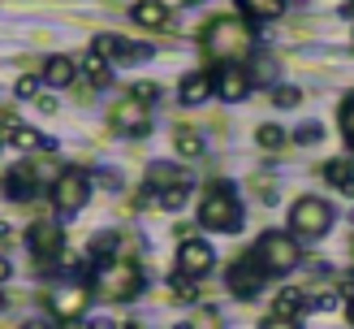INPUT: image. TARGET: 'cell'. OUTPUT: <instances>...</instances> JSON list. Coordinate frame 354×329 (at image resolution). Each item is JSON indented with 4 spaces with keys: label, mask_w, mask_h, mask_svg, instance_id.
Masks as SVG:
<instances>
[{
    "label": "cell",
    "mask_w": 354,
    "mask_h": 329,
    "mask_svg": "<svg viewBox=\"0 0 354 329\" xmlns=\"http://www.w3.org/2000/svg\"><path fill=\"white\" fill-rule=\"evenodd\" d=\"M272 74H277V61H272V57L255 61V69H251V78H255V82H263V87H268V82H277Z\"/></svg>",
    "instance_id": "29"
},
{
    "label": "cell",
    "mask_w": 354,
    "mask_h": 329,
    "mask_svg": "<svg viewBox=\"0 0 354 329\" xmlns=\"http://www.w3.org/2000/svg\"><path fill=\"white\" fill-rule=\"evenodd\" d=\"M324 178H328L333 186L342 190V186H346V182L354 178V169H350V161H328V169H324Z\"/></svg>",
    "instance_id": "27"
},
{
    "label": "cell",
    "mask_w": 354,
    "mask_h": 329,
    "mask_svg": "<svg viewBox=\"0 0 354 329\" xmlns=\"http://www.w3.org/2000/svg\"><path fill=\"white\" fill-rule=\"evenodd\" d=\"M39 109L44 113H57V96H39Z\"/></svg>",
    "instance_id": "38"
},
{
    "label": "cell",
    "mask_w": 354,
    "mask_h": 329,
    "mask_svg": "<svg viewBox=\"0 0 354 329\" xmlns=\"http://www.w3.org/2000/svg\"><path fill=\"white\" fill-rule=\"evenodd\" d=\"M337 303H342V290H320V294L311 299V308H315V312H333Z\"/></svg>",
    "instance_id": "30"
},
{
    "label": "cell",
    "mask_w": 354,
    "mask_h": 329,
    "mask_svg": "<svg viewBox=\"0 0 354 329\" xmlns=\"http://www.w3.org/2000/svg\"><path fill=\"white\" fill-rule=\"evenodd\" d=\"M212 265H216V251H212V242H203V238H186L182 247H177V273L190 277V282L207 277Z\"/></svg>",
    "instance_id": "10"
},
{
    "label": "cell",
    "mask_w": 354,
    "mask_h": 329,
    "mask_svg": "<svg viewBox=\"0 0 354 329\" xmlns=\"http://www.w3.org/2000/svg\"><path fill=\"white\" fill-rule=\"evenodd\" d=\"M255 143L272 152V148H281V143H286V130H281V126H272V121H263V126L255 130Z\"/></svg>",
    "instance_id": "24"
},
{
    "label": "cell",
    "mask_w": 354,
    "mask_h": 329,
    "mask_svg": "<svg viewBox=\"0 0 354 329\" xmlns=\"http://www.w3.org/2000/svg\"><path fill=\"white\" fill-rule=\"evenodd\" d=\"M173 329H194V325H190V321H182V325H173Z\"/></svg>",
    "instance_id": "42"
},
{
    "label": "cell",
    "mask_w": 354,
    "mask_h": 329,
    "mask_svg": "<svg viewBox=\"0 0 354 329\" xmlns=\"http://www.w3.org/2000/svg\"><path fill=\"white\" fill-rule=\"evenodd\" d=\"M207 96H216V78L203 74V69L186 74V78H182V87H177V100H182V104H203Z\"/></svg>",
    "instance_id": "17"
},
{
    "label": "cell",
    "mask_w": 354,
    "mask_h": 329,
    "mask_svg": "<svg viewBox=\"0 0 354 329\" xmlns=\"http://www.w3.org/2000/svg\"><path fill=\"white\" fill-rule=\"evenodd\" d=\"M86 199H91V173L86 169H61L57 178H52V208H57L61 217L82 213Z\"/></svg>",
    "instance_id": "5"
},
{
    "label": "cell",
    "mask_w": 354,
    "mask_h": 329,
    "mask_svg": "<svg viewBox=\"0 0 354 329\" xmlns=\"http://www.w3.org/2000/svg\"><path fill=\"white\" fill-rule=\"evenodd\" d=\"M342 134H346V143L354 148V96L342 104Z\"/></svg>",
    "instance_id": "31"
},
{
    "label": "cell",
    "mask_w": 354,
    "mask_h": 329,
    "mask_svg": "<svg viewBox=\"0 0 354 329\" xmlns=\"http://www.w3.org/2000/svg\"><path fill=\"white\" fill-rule=\"evenodd\" d=\"M9 273H13V265H9V260H5V256H0V286H5V282H9Z\"/></svg>",
    "instance_id": "39"
},
{
    "label": "cell",
    "mask_w": 354,
    "mask_h": 329,
    "mask_svg": "<svg viewBox=\"0 0 354 329\" xmlns=\"http://www.w3.org/2000/svg\"><path fill=\"white\" fill-rule=\"evenodd\" d=\"M26 247L35 251V260H39V265H48V260H61V251H65L61 225L52 221V217H39V221L26 230Z\"/></svg>",
    "instance_id": "8"
},
{
    "label": "cell",
    "mask_w": 354,
    "mask_h": 329,
    "mask_svg": "<svg viewBox=\"0 0 354 329\" xmlns=\"http://www.w3.org/2000/svg\"><path fill=\"white\" fill-rule=\"evenodd\" d=\"M39 82H44V78H30V74L17 78V82H13V96H17V100H39Z\"/></svg>",
    "instance_id": "28"
},
{
    "label": "cell",
    "mask_w": 354,
    "mask_h": 329,
    "mask_svg": "<svg viewBox=\"0 0 354 329\" xmlns=\"http://www.w3.org/2000/svg\"><path fill=\"white\" fill-rule=\"evenodd\" d=\"M22 329H61V321H48V317H30V321H22Z\"/></svg>",
    "instance_id": "34"
},
{
    "label": "cell",
    "mask_w": 354,
    "mask_h": 329,
    "mask_svg": "<svg viewBox=\"0 0 354 329\" xmlns=\"http://www.w3.org/2000/svg\"><path fill=\"white\" fill-rule=\"evenodd\" d=\"M272 104L277 109H298V104H303V91H298V87H272Z\"/></svg>",
    "instance_id": "26"
},
{
    "label": "cell",
    "mask_w": 354,
    "mask_h": 329,
    "mask_svg": "<svg viewBox=\"0 0 354 329\" xmlns=\"http://www.w3.org/2000/svg\"><path fill=\"white\" fill-rule=\"evenodd\" d=\"M5 139H9L13 148H22V152H57V148H61L57 139H44L39 130L22 126V121H9V126H5Z\"/></svg>",
    "instance_id": "15"
},
{
    "label": "cell",
    "mask_w": 354,
    "mask_h": 329,
    "mask_svg": "<svg viewBox=\"0 0 354 329\" xmlns=\"http://www.w3.org/2000/svg\"><path fill=\"white\" fill-rule=\"evenodd\" d=\"M303 308H311V303H307V294L298 290V286H286V290L277 294V303H272V317H286V321H294Z\"/></svg>",
    "instance_id": "20"
},
{
    "label": "cell",
    "mask_w": 354,
    "mask_h": 329,
    "mask_svg": "<svg viewBox=\"0 0 354 329\" xmlns=\"http://www.w3.org/2000/svg\"><path fill=\"white\" fill-rule=\"evenodd\" d=\"M35 195H39V182H35V169L17 165V169H9V173H5V199H13V204H30Z\"/></svg>",
    "instance_id": "14"
},
{
    "label": "cell",
    "mask_w": 354,
    "mask_h": 329,
    "mask_svg": "<svg viewBox=\"0 0 354 329\" xmlns=\"http://www.w3.org/2000/svg\"><path fill=\"white\" fill-rule=\"evenodd\" d=\"M238 9L255 22H272V17L286 13V0H238Z\"/></svg>",
    "instance_id": "21"
},
{
    "label": "cell",
    "mask_w": 354,
    "mask_h": 329,
    "mask_svg": "<svg viewBox=\"0 0 354 329\" xmlns=\"http://www.w3.org/2000/svg\"><path fill=\"white\" fill-rule=\"evenodd\" d=\"M78 78V65L69 61V57H48V65H44V82L57 91V87H69Z\"/></svg>",
    "instance_id": "19"
},
{
    "label": "cell",
    "mask_w": 354,
    "mask_h": 329,
    "mask_svg": "<svg viewBox=\"0 0 354 329\" xmlns=\"http://www.w3.org/2000/svg\"><path fill=\"white\" fill-rule=\"evenodd\" d=\"M342 17H354V0H346V5H342Z\"/></svg>",
    "instance_id": "41"
},
{
    "label": "cell",
    "mask_w": 354,
    "mask_h": 329,
    "mask_svg": "<svg viewBox=\"0 0 354 329\" xmlns=\"http://www.w3.org/2000/svg\"><path fill=\"white\" fill-rule=\"evenodd\" d=\"M333 221H337V213H333V204L315 199V195H303L294 208H290V234L303 238V242H315L324 238L333 230Z\"/></svg>",
    "instance_id": "4"
},
{
    "label": "cell",
    "mask_w": 354,
    "mask_h": 329,
    "mask_svg": "<svg viewBox=\"0 0 354 329\" xmlns=\"http://www.w3.org/2000/svg\"><path fill=\"white\" fill-rule=\"evenodd\" d=\"M91 286H95V294H104V299H134V294L143 290V273L134 269V260L109 256V260L95 265Z\"/></svg>",
    "instance_id": "2"
},
{
    "label": "cell",
    "mask_w": 354,
    "mask_h": 329,
    "mask_svg": "<svg viewBox=\"0 0 354 329\" xmlns=\"http://www.w3.org/2000/svg\"><path fill=\"white\" fill-rule=\"evenodd\" d=\"M251 87H255V78H251V69H242V65H225L221 74H216V96L225 104L246 100V96H251Z\"/></svg>",
    "instance_id": "13"
},
{
    "label": "cell",
    "mask_w": 354,
    "mask_h": 329,
    "mask_svg": "<svg viewBox=\"0 0 354 329\" xmlns=\"http://www.w3.org/2000/svg\"><path fill=\"white\" fill-rule=\"evenodd\" d=\"M82 329H117V321H109V317H91Z\"/></svg>",
    "instance_id": "36"
},
{
    "label": "cell",
    "mask_w": 354,
    "mask_h": 329,
    "mask_svg": "<svg viewBox=\"0 0 354 329\" xmlns=\"http://www.w3.org/2000/svg\"><path fill=\"white\" fill-rule=\"evenodd\" d=\"M86 303H91L86 286H57L52 290V321H82Z\"/></svg>",
    "instance_id": "12"
},
{
    "label": "cell",
    "mask_w": 354,
    "mask_h": 329,
    "mask_svg": "<svg viewBox=\"0 0 354 329\" xmlns=\"http://www.w3.org/2000/svg\"><path fill=\"white\" fill-rule=\"evenodd\" d=\"M0 308H5V290H0Z\"/></svg>",
    "instance_id": "44"
},
{
    "label": "cell",
    "mask_w": 354,
    "mask_h": 329,
    "mask_svg": "<svg viewBox=\"0 0 354 329\" xmlns=\"http://www.w3.org/2000/svg\"><path fill=\"white\" fill-rule=\"evenodd\" d=\"M199 225L212 234H238L242 230V208L229 186H207V195L199 204Z\"/></svg>",
    "instance_id": "3"
},
{
    "label": "cell",
    "mask_w": 354,
    "mask_h": 329,
    "mask_svg": "<svg viewBox=\"0 0 354 329\" xmlns=\"http://www.w3.org/2000/svg\"><path fill=\"white\" fill-rule=\"evenodd\" d=\"M82 74L91 78L95 87H109V82H113V69H109V57H100L95 48H91V52H86V57H82Z\"/></svg>",
    "instance_id": "22"
},
{
    "label": "cell",
    "mask_w": 354,
    "mask_h": 329,
    "mask_svg": "<svg viewBox=\"0 0 354 329\" xmlns=\"http://www.w3.org/2000/svg\"><path fill=\"white\" fill-rule=\"evenodd\" d=\"M203 48L212 61L221 65H238L242 57H251L255 48V30L242 22V17H216L207 30H203Z\"/></svg>",
    "instance_id": "1"
},
{
    "label": "cell",
    "mask_w": 354,
    "mask_h": 329,
    "mask_svg": "<svg viewBox=\"0 0 354 329\" xmlns=\"http://www.w3.org/2000/svg\"><path fill=\"white\" fill-rule=\"evenodd\" d=\"M186 195H190V186H173V190H160V195H156V204H160L165 213H177V208L186 204Z\"/></svg>",
    "instance_id": "25"
},
{
    "label": "cell",
    "mask_w": 354,
    "mask_h": 329,
    "mask_svg": "<svg viewBox=\"0 0 354 329\" xmlns=\"http://www.w3.org/2000/svg\"><path fill=\"white\" fill-rule=\"evenodd\" d=\"M173 148H177V156H203V134H194V130H177L173 134Z\"/></svg>",
    "instance_id": "23"
},
{
    "label": "cell",
    "mask_w": 354,
    "mask_h": 329,
    "mask_svg": "<svg viewBox=\"0 0 354 329\" xmlns=\"http://www.w3.org/2000/svg\"><path fill=\"white\" fill-rule=\"evenodd\" d=\"M147 186H151V195H160V190L194 186V182H190V173H186V169H177V165H169V161H156V165L147 169Z\"/></svg>",
    "instance_id": "16"
},
{
    "label": "cell",
    "mask_w": 354,
    "mask_h": 329,
    "mask_svg": "<svg viewBox=\"0 0 354 329\" xmlns=\"http://www.w3.org/2000/svg\"><path fill=\"white\" fill-rule=\"evenodd\" d=\"M130 17L138 26H169V5L165 0H134V9H130Z\"/></svg>",
    "instance_id": "18"
},
{
    "label": "cell",
    "mask_w": 354,
    "mask_h": 329,
    "mask_svg": "<svg viewBox=\"0 0 354 329\" xmlns=\"http://www.w3.org/2000/svg\"><path fill=\"white\" fill-rule=\"evenodd\" d=\"M100 57H109L117 65H143L156 57V48L151 44H134V39H117V35H95V44H91Z\"/></svg>",
    "instance_id": "9"
},
{
    "label": "cell",
    "mask_w": 354,
    "mask_h": 329,
    "mask_svg": "<svg viewBox=\"0 0 354 329\" xmlns=\"http://www.w3.org/2000/svg\"><path fill=\"white\" fill-rule=\"evenodd\" d=\"M263 282H268V269L259 265L255 251H246L234 269H229V290L238 294V299H255V294L263 290Z\"/></svg>",
    "instance_id": "7"
},
{
    "label": "cell",
    "mask_w": 354,
    "mask_h": 329,
    "mask_svg": "<svg viewBox=\"0 0 354 329\" xmlns=\"http://www.w3.org/2000/svg\"><path fill=\"white\" fill-rule=\"evenodd\" d=\"M342 195H346V199H354V178H350V182L342 186Z\"/></svg>",
    "instance_id": "40"
},
{
    "label": "cell",
    "mask_w": 354,
    "mask_h": 329,
    "mask_svg": "<svg viewBox=\"0 0 354 329\" xmlns=\"http://www.w3.org/2000/svg\"><path fill=\"white\" fill-rule=\"evenodd\" d=\"M130 96H138L143 104H156V100H160V82H134Z\"/></svg>",
    "instance_id": "33"
},
{
    "label": "cell",
    "mask_w": 354,
    "mask_h": 329,
    "mask_svg": "<svg viewBox=\"0 0 354 329\" xmlns=\"http://www.w3.org/2000/svg\"><path fill=\"white\" fill-rule=\"evenodd\" d=\"M350 325H354V299H350Z\"/></svg>",
    "instance_id": "43"
},
{
    "label": "cell",
    "mask_w": 354,
    "mask_h": 329,
    "mask_svg": "<svg viewBox=\"0 0 354 329\" xmlns=\"http://www.w3.org/2000/svg\"><path fill=\"white\" fill-rule=\"evenodd\" d=\"M95 178H100V186H109V190H121V178H117V173H113V169H100V173H95Z\"/></svg>",
    "instance_id": "35"
},
{
    "label": "cell",
    "mask_w": 354,
    "mask_h": 329,
    "mask_svg": "<svg viewBox=\"0 0 354 329\" xmlns=\"http://www.w3.org/2000/svg\"><path fill=\"white\" fill-rule=\"evenodd\" d=\"M320 134H324L320 121H307V126H298V130H294V143H315Z\"/></svg>",
    "instance_id": "32"
},
{
    "label": "cell",
    "mask_w": 354,
    "mask_h": 329,
    "mask_svg": "<svg viewBox=\"0 0 354 329\" xmlns=\"http://www.w3.org/2000/svg\"><path fill=\"white\" fill-rule=\"evenodd\" d=\"M255 256H259V265L268 269V277H281V273H290L298 260H303V247H298V238L294 234H281V230H272V234H263L255 247H251Z\"/></svg>",
    "instance_id": "6"
},
{
    "label": "cell",
    "mask_w": 354,
    "mask_h": 329,
    "mask_svg": "<svg viewBox=\"0 0 354 329\" xmlns=\"http://www.w3.org/2000/svg\"><path fill=\"white\" fill-rule=\"evenodd\" d=\"M259 329H298L294 321H286V317H272V321H263Z\"/></svg>",
    "instance_id": "37"
},
{
    "label": "cell",
    "mask_w": 354,
    "mask_h": 329,
    "mask_svg": "<svg viewBox=\"0 0 354 329\" xmlns=\"http://www.w3.org/2000/svg\"><path fill=\"white\" fill-rule=\"evenodd\" d=\"M113 126L130 139H143L151 130V104H143L138 96H121V104L113 109Z\"/></svg>",
    "instance_id": "11"
}]
</instances>
